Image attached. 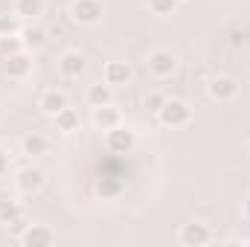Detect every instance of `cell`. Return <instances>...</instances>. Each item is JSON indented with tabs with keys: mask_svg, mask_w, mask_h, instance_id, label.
<instances>
[{
	"mask_svg": "<svg viewBox=\"0 0 250 247\" xmlns=\"http://www.w3.org/2000/svg\"><path fill=\"white\" fill-rule=\"evenodd\" d=\"M21 50H23V41H21L18 32L15 35H0V62L15 56V53H21Z\"/></svg>",
	"mask_w": 250,
	"mask_h": 247,
	"instance_id": "22",
	"label": "cell"
},
{
	"mask_svg": "<svg viewBox=\"0 0 250 247\" xmlns=\"http://www.w3.org/2000/svg\"><path fill=\"white\" fill-rule=\"evenodd\" d=\"M29 224H32V221H29V218H26V215H18V218H15V221H9V224H6V233H9V236H15V239H18V236H21V233H23V230H26V227H29Z\"/></svg>",
	"mask_w": 250,
	"mask_h": 247,
	"instance_id": "25",
	"label": "cell"
},
{
	"mask_svg": "<svg viewBox=\"0 0 250 247\" xmlns=\"http://www.w3.org/2000/svg\"><path fill=\"white\" fill-rule=\"evenodd\" d=\"M245 215L250 218V195H248V201H245Z\"/></svg>",
	"mask_w": 250,
	"mask_h": 247,
	"instance_id": "27",
	"label": "cell"
},
{
	"mask_svg": "<svg viewBox=\"0 0 250 247\" xmlns=\"http://www.w3.org/2000/svg\"><path fill=\"white\" fill-rule=\"evenodd\" d=\"M248 84H250V70H248Z\"/></svg>",
	"mask_w": 250,
	"mask_h": 247,
	"instance_id": "28",
	"label": "cell"
},
{
	"mask_svg": "<svg viewBox=\"0 0 250 247\" xmlns=\"http://www.w3.org/2000/svg\"><path fill=\"white\" fill-rule=\"evenodd\" d=\"M178 56L172 53V50H166V47H157V50H151L148 56H146V70L154 76V79H172L175 73H178Z\"/></svg>",
	"mask_w": 250,
	"mask_h": 247,
	"instance_id": "4",
	"label": "cell"
},
{
	"mask_svg": "<svg viewBox=\"0 0 250 247\" xmlns=\"http://www.w3.org/2000/svg\"><path fill=\"white\" fill-rule=\"evenodd\" d=\"M90 123L96 131H111V128H117V125H123V111L111 102V105H102V108H90Z\"/></svg>",
	"mask_w": 250,
	"mask_h": 247,
	"instance_id": "13",
	"label": "cell"
},
{
	"mask_svg": "<svg viewBox=\"0 0 250 247\" xmlns=\"http://www.w3.org/2000/svg\"><path fill=\"white\" fill-rule=\"evenodd\" d=\"M239 90H242V82L236 76H227V73H218V76H212L207 82V93H209L212 102H224L227 105V102H233L239 96Z\"/></svg>",
	"mask_w": 250,
	"mask_h": 247,
	"instance_id": "6",
	"label": "cell"
},
{
	"mask_svg": "<svg viewBox=\"0 0 250 247\" xmlns=\"http://www.w3.org/2000/svg\"><path fill=\"white\" fill-rule=\"evenodd\" d=\"M67 15L76 26H99L105 18V3L102 0H70Z\"/></svg>",
	"mask_w": 250,
	"mask_h": 247,
	"instance_id": "2",
	"label": "cell"
},
{
	"mask_svg": "<svg viewBox=\"0 0 250 247\" xmlns=\"http://www.w3.org/2000/svg\"><path fill=\"white\" fill-rule=\"evenodd\" d=\"M131 79H134V67L128 62H123V59H111V62H105V67H102V82H108L114 90L128 87Z\"/></svg>",
	"mask_w": 250,
	"mask_h": 247,
	"instance_id": "8",
	"label": "cell"
},
{
	"mask_svg": "<svg viewBox=\"0 0 250 247\" xmlns=\"http://www.w3.org/2000/svg\"><path fill=\"white\" fill-rule=\"evenodd\" d=\"M21 151H23L29 160L44 157V154L50 151V137L41 134V131H29V134H23V140H21Z\"/></svg>",
	"mask_w": 250,
	"mask_h": 247,
	"instance_id": "16",
	"label": "cell"
},
{
	"mask_svg": "<svg viewBox=\"0 0 250 247\" xmlns=\"http://www.w3.org/2000/svg\"><path fill=\"white\" fill-rule=\"evenodd\" d=\"M192 120H195V111L184 99H166V105L157 111V123L163 125V128H169V131L187 128Z\"/></svg>",
	"mask_w": 250,
	"mask_h": 247,
	"instance_id": "1",
	"label": "cell"
},
{
	"mask_svg": "<svg viewBox=\"0 0 250 247\" xmlns=\"http://www.w3.org/2000/svg\"><path fill=\"white\" fill-rule=\"evenodd\" d=\"M137 143H140L137 131H134V128H128L125 123L117 125V128H111V131H105V137H102V145H105V151H108V154H117V157L134 154Z\"/></svg>",
	"mask_w": 250,
	"mask_h": 247,
	"instance_id": "3",
	"label": "cell"
},
{
	"mask_svg": "<svg viewBox=\"0 0 250 247\" xmlns=\"http://www.w3.org/2000/svg\"><path fill=\"white\" fill-rule=\"evenodd\" d=\"M53 125H56V131L64 134V137H70V134H76V131H82V117H79V111L76 108H64L59 111L56 117H53Z\"/></svg>",
	"mask_w": 250,
	"mask_h": 247,
	"instance_id": "18",
	"label": "cell"
},
{
	"mask_svg": "<svg viewBox=\"0 0 250 247\" xmlns=\"http://www.w3.org/2000/svg\"><path fill=\"white\" fill-rule=\"evenodd\" d=\"M32 56L35 53H29V50H21V53H15V56H9V59H3L0 67H3V73L12 79V82H23V79H29L32 76Z\"/></svg>",
	"mask_w": 250,
	"mask_h": 247,
	"instance_id": "7",
	"label": "cell"
},
{
	"mask_svg": "<svg viewBox=\"0 0 250 247\" xmlns=\"http://www.w3.org/2000/svg\"><path fill=\"white\" fill-rule=\"evenodd\" d=\"M18 35H21V41H23V50H29V53H41V50L50 44V32H47L41 23H35V21H26Z\"/></svg>",
	"mask_w": 250,
	"mask_h": 247,
	"instance_id": "10",
	"label": "cell"
},
{
	"mask_svg": "<svg viewBox=\"0 0 250 247\" xmlns=\"http://www.w3.org/2000/svg\"><path fill=\"white\" fill-rule=\"evenodd\" d=\"M181 3H192V0H181Z\"/></svg>",
	"mask_w": 250,
	"mask_h": 247,
	"instance_id": "29",
	"label": "cell"
},
{
	"mask_svg": "<svg viewBox=\"0 0 250 247\" xmlns=\"http://www.w3.org/2000/svg\"><path fill=\"white\" fill-rule=\"evenodd\" d=\"M18 242L23 247H50V245H56V230L47 227V224H29L18 236Z\"/></svg>",
	"mask_w": 250,
	"mask_h": 247,
	"instance_id": "11",
	"label": "cell"
},
{
	"mask_svg": "<svg viewBox=\"0 0 250 247\" xmlns=\"http://www.w3.org/2000/svg\"><path fill=\"white\" fill-rule=\"evenodd\" d=\"M47 9V0H12V12L21 21H38Z\"/></svg>",
	"mask_w": 250,
	"mask_h": 247,
	"instance_id": "19",
	"label": "cell"
},
{
	"mask_svg": "<svg viewBox=\"0 0 250 247\" xmlns=\"http://www.w3.org/2000/svg\"><path fill=\"white\" fill-rule=\"evenodd\" d=\"M93 189H96V195H99L102 201H117V198L125 195V181L120 175H99Z\"/></svg>",
	"mask_w": 250,
	"mask_h": 247,
	"instance_id": "15",
	"label": "cell"
},
{
	"mask_svg": "<svg viewBox=\"0 0 250 247\" xmlns=\"http://www.w3.org/2000/svg\"><path fill=\"white\" fill-rule=\"evenodd\" d=\"M12 184H15V189H18L21 195H38V192L47 186V172H44L41 166L29 163V166H23V169L15 172Z\"/></svg>",
	"mask_w": 250,
	"mask_h": 247,
	"instance_id": "5",
	"label": "cell"
},
{
	"mask_svg": "<svg viewBox=\"0 0 250 247\" xmlns=\"http://www.w3.org/2000/svg\"><path fill=\"white\" fill-rule=\"evenodd\" d=\"M181 6V0H148V12L157 18H169L175 15V9Z\"/></svg>",
	"mask_w": 250,
	"mask_h": 247,
	"instance_id": "23",
	"label": "cell"
},
{
	"mask_svg": "<svg viewBox=\"0 0 250 247\" xmlns=\"http://www.w3.org/2000/svg\"><path fill=\"white\" fill-rule=\"evenodd\" d=\"M21 18L15 15V12H6V15H0V35H15V32H21Z\"/></svg>",
	"mask_w": 250,
	"mask_h": 247,
	"instance_id": "24",
	"label": "cell"
},
{
	"mask_svg": "<svg viewBox=\"0 0 250 247\" xmlns=\"http://www.w3.org/2000/svg\"><path fill=\"white\" fill-rule=\"evenodd\" d=\"M84 102H87V108H102V105H111V102H114V87H111L108 82L87 84V90H84Z\"/></svg>",
	"mask_w": 250,
	"mask_h": 247,
	"instance_id": "17",
	"label": "cell"
},
{
	"mask_svg": "<svg viewBox=\"0 0 250 247\" xmlns=\"http://www.w3.org/2000/svg\"><path fill=\"white\" fill-rule=\"evenodd\" d=\"M18 215H23L21 201H15L12 195H0V224L6 227V224H9V221H15Z\"/></svg>",
	"mask_w": 250,
	"mask_h": 247,
	"instance_id": "20",
	"label": "cell"
},
{
	"mask_svg": "<svg viewBox=\"0 0 250 247\" xmlns=\"http://www.w3.org/2000/svg\"><path fill=\"white\" fill-rule=\"evenodd\" d=\"M6 172H9V154H6V151L0 148V178H3Z\"/></svg>",
	"mask_w": 250,
	"mask_h": 247,
	"instance_id": "26",
	"label": "cell"
},
{
	"mask_svg": "<svg viewBox=\"0 0 250 247\" xmlns=\"http://www.w3.org/2000/svg\"><path fill=\"white\" fill-rule=\"evenodd\" d=\"M166 99H169V96H166L163 90H148V93L143 96V111H148L151 117H157V111L166 105Z\"/></svg>",
	"mask_w": 250,
	"mask_h": 247,
	"instance_id": "21",
	"label": "cell"
},
{
	"mask_svg": "<svg viewBox=\"0 0 250 247\" xmlns=\"http://www.w3.org/2000/svg\"><path fill=\"white\" fill-rule=\"evenodd\" d=\"M178 242L184 247H204L212 242V230L204 221H189V224H184L178 230Z\"/></svg>",
	"mask_w": 250,
	"mask_h": 247,
	"instance_id": "9",
	"label": "cell"
},
{
	"mask_svg": "<svg viewBox=\"0 0 250 247\" xmlns=\"http://www.w3.org/2000/svg\"><path fill=\"white\" fill-rule=\"evenodd\" d=\"M59 73L64 79H82L87 73V56L79 50H67L59 56Z\"/></svg>",
	"mask_w": 250,
	"mask_h": 247,
	"instance_id": "12",
	"label": "cell"
},
{
	"mask_svg": "<svg viewBox=\"0 0 250 247\" xmlns=\"http://www.w3.org/2000/svg\"><path fill=\"white\" fill-rule=\"evenodd\" d=\"M70 105V99H67V93L64 90H59V87H50V90H44L41 96H38V111L44 114V117H56L59 111H64Z\"/></svg>",
	"mask_w": 250,
	"mask_h": 247,
	"instance_id": "14",
	"label": "cell"
}]
</instances>
